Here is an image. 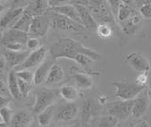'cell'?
Here are the masks:
<instances>
[{
	"label": "cell",
	"instance_id": "30bf717a",
	"mask_svg": "<svg viewBox=\"0 0 151 127\" xmlns=\"http://www.w3.org/2000/svg\"><path fill=\"white\" fill-rule=\"evenodd\" d=\"M151 105L148 95V90L146 87L145 90L139 94V96L133 100V109H132V117L135 119H141L147 112L149 105Z\"/></svg>",
	"mask_w": 151,
	"mask_h": 127
},
{
	"label": "cell",
	"instance_id": "7bdbcfd3",
	"mask_svg": "<svg viewBox=\"0 0 151 127\" xmlns=\"http://www.w3.org/2000/svg\"><path fill=\"white\" fill-rule=\"evenodd\" d=\"M29 127H42L39 123H32Z\"/></svg>",
	"mask_w": 151,
	"mask_h": 127
},
{
	"label": "cell",
	"instance_id": "277c9868",
	"mask_svg": "<svg viewBox=\"0 0 151 127\" xmlns=\"http://www.w3.org/2000/svg\"><path fill=\"white\" fill-rule=\"evenodd\" d=\"M46 15L50 17L51 28H53V29L63 30V31L77 32V33L78 32H82L86 30L82 25L71 20L70 18L66 17L63 15H60V13L54 12L51 9L47 11Z\"/></svg>",
	"mask_w": 151,
	"mask_h": 127
},
{
	"label": "cell",
	"instance_id": "603a6c76",
	"mask_svg": "<svg viewBox=\"0 0 151 127\" xmlns=\"http://www.w3.org/2000/svg\"><path fill=\"white\" fill-rule=\"evenodd\" d=\"M59 90H60V97L67 102H74L79 97L78 88L76 86H74V84L65 83L60 86Z\"/></svg>",
	"mask_w": 151,
	"mask_h": 127
},
{
	"label": "cell",
	"instance_id": "7c38bea8",
	"mask_svg": "<svg viewBox=\"0 0 151 127\" xmlns=\"http://www.w3.org/2000/svg\"><path fill=\"white\" fill-rule=\"evenodd\" d=\"M30 54V50L22 51H11L5 49L3 50V56L6 59L7 68H17L25 62Z\"/></svg>",
	"mask_w": 151,
	"mask_h": 127
},
{
	"label": "cell",
	"instance_id": "cb8c5ba5",
	"mask_svg": "<svg viewBox=\"0 0 151 127\" xmlns=\"http://www.w3.org/2000/svg\"><path fill=\"white\" fill-rule=\"evenodd\" d=\"M7 86L9 89V93L12 98L14 99H21L23 98L20 92V88H19V83L18 78L16 76L15 70H11L8 74V83Z\"/></svg>",
	"mask_w": 151,
	"mask_h": 127
},
{
	"label": "cell",
	"instance_id": "d6986e66",
	"mask_svg": "<svg viewBox=\"0 0 151 127\" xmlns=\"http://www.w3.org/2000/svg\"><path fill=\"white\" fill-rule=\"evenodd\" d=\"M53 60L54 59L45 60L41 65H39V67H37V69L34 72V82H33V83H34L35 86H41L42 83H45L50 69L54 65Z\"/></svg>",
	"mask_w": 151,
	"mask_h": 127
},
{
	"label": "cell",
	"instance_id": "2e32d148",
	"mask_svg": "<svg viewBox=\"0 0 151 127\" xmlns=\"http://www.w3.org/2000/svg\"><path fill=\"white\" fill-rule=\"evenodd\" d=\"M28 33L18 30L9 29L2 34L1 43L3 46L9 43H19L22 45H26L27 40L29 39Z\"/></svg>",
	"mask_w": 151,
	"mask_h": 127
},
{
	"label": "cell",
	"instance_id": "836d02e7",
	"mask_svg": "<svg viewBox=\"0 0 151 127\" xmlns=\"http://www.w3.org/2000/svg\"><path fill=\"white\" fill-rule=\"evenodd\" d=\"M18 83H19V88H20V92H21L22 97L27 98L31 92L32 84L23 81V80H20V79H18Z\"/></svg>",
	"mask_w": 151,
	"mask_h": 127
},
{
	"label": "cell",
	"instance_id": "ba28073f",
	"mask_svg": "<svg viewBox=\"0 0 151 127\" xmlns=\"http://www.w3.org/2000/svg\"><path fill=\"white\" fill-rule=\"evenodd\" d=\"M125 62L135 71L141 73H149L151 65L147 58L140 52H131L126 55Z\"/></svg>",
	"mask_w": 151,
	"mask_h": 127
},
{
	"label": "cell",
	"instance_id": "f35d334b",
	"mask_svg": "<svg viewBox=\"0 0 151 127\" xmlns=\"http://www.w3.org/2000/svg\"><path fill=\"white\" fill-rule=\"evenodd\" d=\"M98 102H99V105H107V98H106V96H101V97H99L98 98V101H97Z\"/></svg>",
	"mask_w": 151,
	"mask_h": 127
},
{
	"label": "cell",
	"instance_id": "f1b7e54d",
	"mask_svg": "<svg viewBox=\"0 0 151 127\" xmlns=\"http://www.w3.org/2000/svg\"><path fill=\"white\" fill-rule=\"evenodd\" d=\"M120 123V120H118L113 116L107 114L100 117L96 120V123L94 127H116Z\"/></svg>",
	"mask_w": 151,
	"mask_h": 127
},
{
	"label": "cell",
	"instance_id": "8992f818",
	"mask_svg": "<svg viewBox=\"0 0 151 127\" xmlns=\"http://www.w3.org/2000/svg\"><path fill=\"white\" fill-rule=\"evenodd\" d=\"M108 114L113 116L118 120H127L132 117L133 100L132 101H114L106 105Z\"/></svg>",
	"mask_w": 151,
	"mask_h": 127
},
{
	"label": "cell",
	"instance_id": "9a60e30c",
	"mask_svg": "<svg viewBox=\"0 0 151 127\" xmlns=\"http://www.w3.org/2000/svg\"><path fill=\"white\" fill-rule=\"evenodd\" d=\"M24 11H25V8L21 7H14L7 10L5 15L1 17V20H0V27H1V29L4 30L6 28H11L12 29L17 23V21L21 18L24 13Z\"/></svg>",
	"mask_w": 151,
	"mask_h": 127
},
{
	"label": "cell",
	"instance_id": "5bb4252c",
	"mask_svg": "<svg viewBox=\"0 0 151 127\" xmlns=\"http://www.w3.org/2000/svg\"><path fill=\"white\" fill-rule=\"evenodd\" d=\"M72 4L76 6L78 12V15L80 20H81V24L82 26L88 30H92V31H96L98 24L97 22L96 21V19L93 18V15L90 12V10L85 7L83 5H80V4H77L75 2H71Z\"/></svg>",
	"mask_w": 151,
	"mask_h": 127
},
{
	"label": "cell",
	"instance_id": "e575fe53",
	"mask_svg": "<svg viewBox=\"0 0 151 127\" xmlns=\"http://www.w3.org/2000/svg\"><path fill=\"white\" fill-rule=\"evenodd\" d=\"M26 46L28 50H32V51H34L39 48H41L39 40H38V38H34V37H30V38L27 40Z\"/></svg>",
	"mask_w": 151,
	"mask_h": 127
},
{
	"label": "cell",
	"instance_id": "7402d4cb",
	"mask_svg": "<svg viewBox=\"0 0 151 127\" xmlns=\"http://www.w3.org/2000/svg\"><path fill=\"white\" fill-rule=\"evenodd\" d=\"M33 121V117L27 110H20L14 113L12 120V127H28Z\"/></svg>",
	"mask_w": 151,
	"mask_h": 127
},
{
	"label": "cell",
	"instance_id": "ac0fdd59",
	"mask_svg": "<svg viewBox=\"0 0 151 127\" xmlns=\"http://www.w3.org/2000/svg\"><path fill=\"white\" fill-rule=\"evenodd\" d=\"M50 9L49 2L45 0H36L29 1L28 5L25 8V12L29 15L32 18L44 15Z\"/></svg>",
	"mask_w": 151,
	"mask_h": 127
},
{
	"label": "cell",
	"instance_id": "d6a6232c",
	"mask_svg": "<svg viewBox=\"0 0 151 127\" xmlns=\"http://www.w3.org/2000/svg\"><path fill=\"white\" fill-rule=\"evenodd\" d=\"M16 76L18 79L23 80L27 83H32L34 82V73L31 72L28 69H23V70H17L16 71Z\"/></svg>",
	"mask_w": 151,
	"mask_h": 127
},
{
	"label": "cell",
	"instance_id": "6da1fadb",
	"mask_svg": "<svg viewBox=\"0 0 151 127\" xmlns=\"http://www.w3.org/2000/svg\"><path fill=\"white\" fill-rule=\"evenodd\" d=\"M49 52L54 60L60 58H66L73 60L78 54H84L89 56L93 61L100 60L102 55L96 50L85 46L78 41L72 38H59L50 46Z\"/></svg>",
	"mask_w": 151,
	"mask_h": 127
},
{
	"label": "cell",
	"instance_id": "ee69618b",
	"mask_svg": "<svg viewBox=\"0 0 151 127\" xmlns=\"http://www.w3.org/2000/svg\"><path fill=\"white\" fill-rule=\"evenodd\" d=\"M0 127H8V124L4 123V122H1V123H0Z\"/></svg>",
	"mask_w": 151,
	"mask_h": 127
},
{
	"label": "cell",
	"instance_id": "f546056e",
	"mask_svg": "<svg viewBox=\"0 0 151 127\" xmlns=\"http://www.w3.org/2000/svg\"><path fill=\"white\" fill-rule=\"evenodd\" d=\"M96 33L102 39H109L113 34V28L109 24H99Z\"/></svg>",
	"mask_w": 151,
	"mask_h": 127
},
{
	"label": "cell",
	"instance_id": "f6af8a7d",
	"mask_svg": "<svg viewBox=\"0 0 151 127\" xmlns=\"http://www.w3.org/2000/svg\"><path fill=\"white\" fill-rule=\"evenodd\" d=\"M58 127H78V125H68V126H58Z\"/></svg>",
	"mask_w": 151,
	"mask_h": 127
},
{
	"label": "cell",
	"instance_id": "484cf974",
	"mask_svg": "<svg viewBox=\"0 0 151 127\" xmlns=\"http://www.w3.org/2000/svg\"><path fill=\"white\" fill-rule=\"evenodd\" d=\"M136 12L135 9L132 7L129 2L127 1H121L119 11H118V15L116 17V22H118L119 24L127 21L129 18L132 16V15Z\"/></svg>",
	"mask_w": 151,
	"mask_h": 127
},
{
	"label": "cell",
	"instance_id": "83f0119b",
	"mask_svg": "<svg viewBox=\"0 0 151 127\" xmlns=\"http://www.w3.org/2000/svg\"><path fill=\"white\" fill-rule=\"evenodd\" d=\"M32 19L33 18L24 11V13L21 16V18L17 21V23L12 28V29L18 30H21V31L28 33V32H29V28H30V24H31Z\"/></svg>",
	"mask_w": 151,
	"mask_h": 127
},
{
	"label": "cell",
	"instance_id": "ffe728a7",
	"mask_svg": "<svg viewBox=\"0 0 151 127\" xmlns=\"http://www.w3.org/2000/svg\"><path fill=\"white\" fill-rule=\"evenodd\" d=\"M50 9H51V10H53L54 12L60 13V15H64L66 17L70 18L71 20L77 22L80 25H82L81 24V20H80L79 15H78V10H77V8H76V6L74 5V4L66 2L61 6L55 7V8H50Z\"/></svg>",
	"mask_w": 151,
	"mask_h": 127
},
{
	"label": "cell",
	"instance_id": "5b68a950",
	"mask_svg": "<svg viewBox=\"0 0 151 127\" xmlns=\"http://www.w3.org/2000/svg\"><path fill=\"white\" fill-rule=\"evenodd\" d=\"M60 90L53 88H44L36 92V99L33 105V112L39 115L46 108L53 105V102L59 98Z\"/></svg>",
	"mask_w": 151,
	"mask_h": 127
},
{
	"label": "cell",
	"instance_id": "60d3db41",
	"mask_svg": "<svg viewBox=\"0 0 151 127\" xmlns=\"http://www.w3.org/2000/svg\"><path fill=\"white\" fill-rule=\"evenodd\" d=\"M140 127H150L148 122H146L145 120H143L140 122Z\"/></svg>",
	"mask_w": 151,
	"mask_h": 127
},
{
	"label": "cell",
	"instance_id": "d4e9b609",
	"mask_svg": "<svg viewBox=\"0 0 151 127\" xmlns=\"http://www.w3.org/2000/svg\"><path fill=\"white\" fill-rule=\"evenodd\" d=\"M64 78V71L63 68L58 64H54L53 67H51L48 76L46 78V81L45 83V86H53L60 83Z\"/></svg>",
	"mask_w": 151,
	"mask_h": 127
},
{
	"label": "cell",
	"instance_id": "4dcf8cb0",
	"mask_svg": "<svg viewBox=\"0 0 151 127\" xmlns=\"http://www.w3.org/2000/svg\"><path fill=\"white\" fill-rule=\"evenodd\" d=\"M139 13L143 19H151V1H145L139 6Z\"/></svg>",
	"mask_w": 151,
	"mask_h": 127
},
{
	"label": "cell",
	"instance_id": "4fadbf2b",
	"mask_svg": "<svg viewBox=\"0 0 151 127\" xmlns=\"http://www.w3.org/2000/svg\"><path fill=\"white\" fill-rule=\"evenodd\" d=\"M78 106L75 102H66L56 111L55 120L57 121H71L78 117Z\"/></svg>",
	"mask_w": 151,
	"mask_h": 127
},
{
	"label": "cell",
	"instance_id": "ab89813d",
	"mask_svg": "<svg viewBox=\"0 0 151 127\" xmlns=\"http://www.w3.org/2000/svg\"><path fill=\"white\" fill-rule=\"evenodd\" d=\"M127 127H140V122H136L134 120H131L127 124Z\"/></svg>",
	"mask_w": 151,
	"mask_h": 127
},
{
	"label": "cell",
	"instance_id": "b9f144b4",
	"mask_svg": "<svg viewBox=\"0 0 151 127\" xmlns=\"http://www.w3.org/2000/svg\"><path fill=\"white\" fill-rule=\"evenodd\" d=\"M147 90H148V95H149V99H150V102H151V83H150L148 84Z\"/></svg>",
	"mask_w": 151,
	"mask_h": 127
},
{
	"label": "cell",
	"instance_id": "74e56055",
	"mask_svg": "<svg viewBox=\"0 0 151 127\" xmlns=\"http://www.w3.org/2000/svg\"><path fill=\"white\" fill-rule=\"evenodd\" d=\"M109 4H110V8H111V11L112 12L113 16H114L115 20H116V17L118 15V11H119V7H120V4L121 1H109Z\"/></svg>",
	"mask_w": 151,
	"mask_h": 127
},
{
	"label": "cell",
	"instance_id": "44dd1931",
	"mask_svg": "<svg viewBox=\"0 0 151 127\" xmlns=\"http://www.w3.org/2000/svg\"><path fill=\"white\" fill-rule=\"evenodd\" d=\"M71 78L75 83V86L78 89H82V90H87V89L92 88L93 81L92 77L86 73L82 72H72L71 73Z\"/></svg>",
	"mask_w": 151,
	"mask_h": 127
},
{
	"label": "cell",
	"instance_id": "8d00e7d4",
	"mask_svg": "<svg viewBox=\"0 0 151 127\" xmlns=\"http://www.w3.org/2000/svg\"><path fill=\"white\" fill-rule=\"evenodd\" d=\"M24 46L25 45H22L19 43H9V44L5 45L4 48L11 51H22L24 49Z\"/></svg>",
	"mask_w": 151,
	"mask_h": 127
},
{
	"label": "cell",
	"instance_id": "d590c367",
	"mask_svg": "<svg viewBox=\"0 0 151 127\" xmlns=\"http://www.w3.org/2000/svg\"><path fill=\"white\" fill-rule=\"evenodd\" d=\"M148 74L149 73H141V74H139L138 76H137V78H136L135 83L140 86L145 87L146 83H147V82H148Z\"/></svg>",
	"mask_w": 151,
	"mask_h": 127
},
{
	"label": "cell",
	"instance_id": "52a82bcc",
	"mask_svg": "<svg viewBox=\"0 0 151 127\" xmlns=\"http://www.w3.org/2000/svg\"><path fill=\"white\" fill-rule=\"evenodd\" d=\"M50 28H51L50 17L45 13L44 15L33 18L30 24L28 34L34 37V38H37V37H45L48 33Z\"/></svg>",
	"mask_w": 151,
	"mask_h": 127
},
{
	"label": "cell",
	"instance_id": "e0dca14e",
	"mask_svg": "<svg viewBox=\"0 0 151 127\" xmlns=\"http://www.w3.org/2000/svg\"><path fill=\"white\" fill-rule=\"evenodd\" d=\"M143 23V17L141 16L139 12H135L130 18H129L127 21L119 24L121 30L124 32L125 34L127 35H133L138 30L140 26Z\"/></svg>",
	"mask_w": 151,
	"mask_h": 127
},
{
	"label": "cell",
	"instance_id": "4316f807",
	"mask_svg": "<svg viewBox=\"0 0 151 127\" xmlns=\"http://www.w3.org/2000/svg\"><path fill=\"white\" fill-rule=\"evenodd\" d=\"M54 105H52L48 108H46L45 110L41 112L39 115L37 116V120L42 127L47 126L51 123V121L53 120L54 118Z\"/></svg>",
	"mask_w": 151,
	"mask_h": 127
},
{
	"label": "cell",
	"instance_id": "7a4b0ae2",
	"mask_svg": "<svg viewBox=\"0 0 151 127\" xmlns=\"http://www.w3.org/2000/svg\"><path fill=\"white\" fill-rule=\"evenodd\" d=\"M74 2L87 7L98 25L109 24L112 28L117 27L116 20L111 11L109 1L93 0V1H74Z\"/></svg>",
	"mask_w": 151,
	"mask_h": 127
},
{
	"label": "cell",
	"instance_id": "bcb514c9",
	"mask_svg": "<svg viewBox=\"0 0 151 127\" xmlns=\"http://www.w3.org/2000/svg\"><path fill=\"white\" fill-rule=\"evenodd\" d=\"M116 127H122V126H121V125H120V124H118V125H117V126H116Z\"/></svg>",
	"mask_w": 151,
	"mask_h": 127
},
{
	"label": "cell",
	"instance_id": "9c48e42d",
	"mask_svg": "<svg viewBox=\"0 0 151 127\" xmlns=\"http://www.w3.org/2000/svg\"><path fill=\"white\" fill-rule=\"evenodd\" d=\"M48 51H49V49L47 48L46 46H41V48H39L38 49L31 51L27 59L20 65V67H18L16 68V71L17 70H23V69L29 70L30 68L39 67V65H41L45 61V57L47 53H48Z\"/></svg>",
	"mask_w": 151,
	"mask_h": 127
},
{
	"label": "cell",
	"instance_id": "3957f363",
	"mask_svg": "<svg viewBox=\"0 0 151 127\" xmlns=\"http://www.w3.org/2000/svg\"><path fill=\"white\" fill-rule=\"evenodd\" d=\"M115 87L114 96L122 101H132L139 96L146 87L138 86L136 83L127 82L124 80H117L112 83Z\"/></svg>",
	"mask_w": 151,
	"mask_h": 127
},
{
	"label": "cell",
	"instance_id": "8fae6325",
	"mask_svg": "<svg viewBox=\"0 0 151 127\" xmlns=\"http://www.w3.org/2000/svg\"><path fill=\"white\" fill-rule=\"evenodd\" d=\"M100 109V105L93 99H87L85 100L83 106H82V113H81V124L82 127H88L92 119H93Z\"/></svg>",
	"mask_w": 151,
	"mask_h": 127
},
{
	"label": "cell",
	"instance_id": "1f68e13d",
	"mask_svg": "<svg viewBox=\"0 0 151 127\" xmlns=\"http://www.w3.org/2000/svg\"><path fill=\"white\" fill-rule=\"evenodd\" d=\"M13 115H14V113L12 112V110L11 109V108L9 107V105L1 107V110H0L1 122H4V123H6V124L11 123Z\"/></svg>",
	"mask_w": 151,
	"mask_h": 127
}]
</instances>
